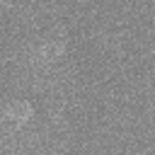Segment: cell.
<instances>
[{
    "mask_svg": "<svg viewBox=\"0 0 155 155\" xmlns=\"http://www.w3.org/2000/svg\"><path fill=\"white\" fill-rule=\"evenodd\" d=\"M63 51H65V34H63V31H61V34L53 31L51 36H46V39L39 41L34 56H36V63H51V61H56Z\"/></svg>",
    "mask_w": 155,
    "mask_h": 155,
    "instance_id": "1",
    "label": "cell"
},
{
    "mask_svg": "<svg viewBox=\"0 0 155 155\" xmlns=\"http://www.w3.org/2000/svg\"><path fill=\"white\" fill-rule=\"evenodd\" d=\"M31 116H34V104L29 99H15V102L5 104L0 111V119L12 126H24L27 121H31Z\"/></svg>",
    "mask_w": 155,
    "mask_h": 155,
    "instance_id": "2",
    "label": "cell"
}]
</instances>
